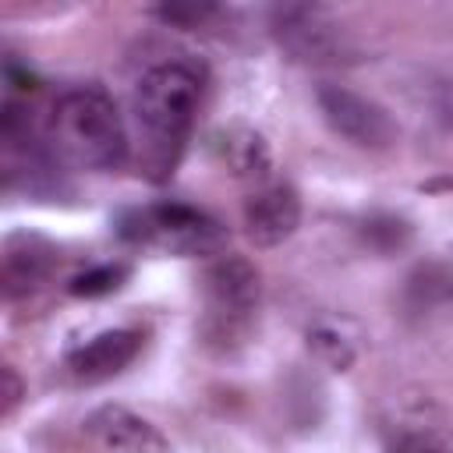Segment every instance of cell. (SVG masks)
Returning <instances> with one entry per match:
<instances>
[{"instance_id":"13","label":"cell","mask_w":453,"mask_h":453,"mask_svg":"<svg viewBox=\"0 0 453 453\" xmlns=\"http://www.w3.org/2000/svg\"><path fill=\"white\" fill-rule=\"evenodd\" d=\"M124 280H127V265H120V262H106V265H92V269L71 276V280H67V294H71V297H88V301H92V297H106V294L120 290Z\"/></svg>"},{"instance_id":"7","label":"cell","mask_w":453,"mask_h":453,"mask_svg":"<svg viewBox=\"0 0 453 453\" xmlns=\"http://www.w3.org/2000/svg\"><path fill=\"white\" fill-rule=\"evenodd\" d=\"M301 226V195L290 180H265L244 198V234L255 248H276Z\"/></svg>"},{"instance_id":"12","label":"cell","mask_w":453,"mask_h":453,"mask_svg":"<svg viewBox=\"0 0 453 453\" xmlns=\"http://www.w3.org/2000/svg\"><path fill=\"white\" fill-rule=\"evenodd\" d=\"M308 347H311L315 357H319L326 368H333V372H350V365L357 361V343H354V336H350L340 322H333V319H322V322H315V326L308 329Z\"/></svg>"},{"instance_id":"1","label":"cell","mask_w":453,"mask_h":453,"mask_svg":"<svg viewBox=\"0 0 453 453\" xmlns=\"http://www.w3.org/2000/svg\"><path fill=\"white\" fill-rule=\"evenodd\" d=\"M202 67L191 60H163L149 67L134 88V120L142 131L138 163L149 180L173 177L202 103Z\"/></svg>"},{"instance_id":"17","label":"cell","mask_w":453,"mask_h":453,"mask_svg":"<svg viewBox=\"0 0 453 453\" xmlns=\"http://www.w3.org/2000/svg\"><path fill=\"white\" fill-rule=\"evenodd\" d=\"M0 375H4V414H11L18 407V400H21V382H18L14 368H4Z\"/></svg>"},{"instance_id":"9","label":"cell","mask_w":453,"mask_h":453,"mask_svg":"<svg viewBox=\"0 0 453 453\" xmlns=\"http://www.w3.org/2000/svg\"><path fill=\"white\" fill-rule=\"evenodd\" d=\"M145 347V333L142 329H106L99 336H92L88 343L74 347L64 361L67 375L74 382H106L113 375H120Z\"/></svg>"},{"instance_id":"10","label":"cell","mask_w":453,"mask_h":453,"mask_svg":"<svg viewBox=\"0 0 453 453\" xmlns=\"http://www.w3.org/2000/svg\"><path fill=\"white\" fill-rule=\"evenodd\" d=\"M212 152L216 159L241 180H265L273 166V152L262 131L248 124H230L212 134Z\"/></svg>"},{"instance_id":"8","label":"cell","mask_w":453,"mask_h":453,"mask_svg":"<svg viewBox=\"0 0 453 453\" xmlns=\"http://www.w3.org/2000/svg\"><path fill=\"white\" fill-rule=\"evenodd\" d=\"M85 435L99 453H170L166 435L142 414L120 407V403H103L85 418Z\"/></svg>"},{"instance_id":"5","label":"cell","mask_w":453,"mask_h":453,"mask_svg":"<svg viewBox=\"0 0 453 453\" xmlns=\"http://www.w3.org/2000/svg\"><path fill=\"white\" fill-rule=\"evenodd\" d=\"M315 103H319L322 120L357 149L379 152V149H389L396 142V124L386 113V106H379L375 99H368L347 85H333V81L319 85Z\"/></svg>"},{"instance_id":"16","label":"cell","mask_w":453,"mask_h":453,"mask_svg":"<svg viewBox=\"0 0 453 453\" xmlns=\"http://www.w3.org/2000/svg\"><path fill=\"white\" fill-rule=\"evenodd\" d=\"M386 453H449V446L432 428H400L389 439V449Z\"/></svg>"},{"instance_id":"2","label":"cell","mask_w":453,"mask_h":453,"mask_svg":"<svg viewBox=\"0 0 453 453\" xmlns=\"http://www.w3.org/2000/svg\"><path fill=\"white\" fill-rule=\"evenodd\" d=\"M50 145L78 170H117L127 159V131L113 96L99 85H71L50 110Z\"/></svg>"},{"instance_id":"11","label":"cell","mask_w":453,"mask_h":453,"mask_svg":"<svg viewBox=\"0 0 453 453\" xmlns=\"http://www.w3.org/2000/svg\"><path fill=\"white\" fill-rule=\"evenodd\" d=\"M53 269V251L35 237H14L4 251V290L7 297H21L35 290Z\"/></svg>"},{"instance_id":"15","label":"cell","mask_w":453,"mask_h":453,"mask_svg":"<svg viewBox=\"0 0 453 453\" xmlns=\"http://www.w3.org/2000/svg\"><path fill=\"white\" fill-rule=\"evenodd\" d=\"M216 14H219L216 4H163V7H152V18H159L163 25H173V28H202Z\"/></svg>"},{"instance_id":"3","label":"cell","mask_w":453,"mask_h":453,"mask_svg":"<svg viewBox=\"0 0 453 453\" xmlns=\"http://www.w3.org/2000/svg\"><path fill=\"white\" fill-rule=\"evenodd\" d=\"M202 340L216 354H230L248 343L251 326L258 319L262 276L244 255H216L202 273Z\"/></svg>"},{"instance_id":"6","label":"cell","mask_w":453,"mask_h":453,"mask_svg":"<svg viewBox=\"0 0 453 453\" xmlns=\"http://www.w3.org/2000/svg\"><path fill=\"white\" fill-rule=\"evenodd\" d=\"M273 32L301 64H343L354 57L347 32L322 7H276Z\"/></svg>"},{"instance_id":"4","label":"cell","mask_w":453,"mask_h":453,"mask_svg":"<svg viewBox=\"0 0 453 453\" xmlns=\"http://www.w3.org/2000/svg\"><path fill=\"white\" fill-rule=\"evenodd\" d=\"M117 234L131 244L166 251V255H219L226 244V230L219 219H212L205 209H195L188 202H156L131 209L117 219Z\"/></svg>"},{"instance_id":"14","label":"cell","mask_w":453,"mask_h":453,"mask_svg":"<svg viewBox=\"0 0 453 453\" xmlns=\"http://www.w3.org/2000/svg\"><path fill=\"white\" fill-rule=\"evenodd\" d=\"M365 241L375 251H386V255L389 251H400L411 241V223L400 219V216H393V212H375V216L365 219Z\"/></svg>"}]
</instances>
